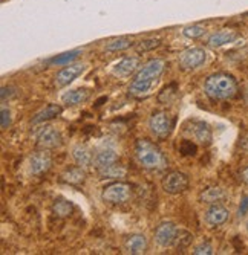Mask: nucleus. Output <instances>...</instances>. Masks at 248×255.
Here are the masks:
<instances>
[{"label":"nucleus","instance_id":"1","mask_svg":"<svg viewBox=\"0 0 248 255\" xmlns=\"http://www.w3.org/2000/svg\"><path fill=\"white\" fill-rule=\"evenodd\" d=\"M166 71V61L161 58H152L143 64V67L133 77L129 84V94L135 98L149 97L153 89L160 83L163 74Z\"/></svg>","mask_w":248,"mask_h":255},{"label":"nucleus","instance_id":"2","mask_svg":"<svg viewBox=\"0 0 248 255\" xmlns=\"http://www.w3.org/2000/svg\"><path fill=\"white\" fill-rule=\"evenodd\" d=\"M204 92L212 101H229L238 95L239 86L233 75L216 72L204 81Z\"/></svg>","mask_w":248,"mask_h":255},{"label":"nucleus","instance_id":"3","mask_svg":"<svg viewBox=\"0 0 248 255\" xmlns=\"http://www.w3.org/2000/svg\"><path fill=\"white\" fill-rule=\"evenodd\" d=\"M135 156L138 164L150 171H160L167 167V157L163 150L149 139H138L135 144Z\"/></svg>","mask_w":248,"mask_h":255},{"label":"nucleus","instance_id":"4","mask_svg":"<svg viewBox=\"0 0 248 255\" xmlns=\"http://www.w3.org/2000/svg\"><path fill=\"white\" fill-rule=\"evenodd\" d=\"M150 133L158 137V139H164L167 137L173 127H175V118L167 112V110H155L147 121Z\"/></svg>","mask_w":248,"mask_h":255},{"label":"nucleus","instance_id":"5","mask_svg":"<svg viewBox=\"0 0 248 255\" xmlns=\"http://www.w3.org/2000/svg\"><path fill=\"white\" fill-rule=\"evenodd\" d=\"M132 197V185L123 180H115L103 188L101 200L109 205H123Z\"/></svg>","mask_w":248,"mask_h":255},{"label":"nucleus","instance_id":"6","mask_svg":"<svg viewBox=\"0 0 248 255\" xmlns=\"http://www.w3.org/2000/svg\"><path fill=\"white\" fill-rule=\"evenodd\" d=\"M207 61V51L204 48H189L178 55L179 69L184 72H192L202 67Z\"/></svg>","mask_w":248,"mask_h":255},{"label":"nucleus","instance_id":"7","mask_svg":"<svg viewBox=\"0 0 248 255\" xmlns=\"http://www.w3.org/2000/svg\"><path fill=\"white\" fill-rule=\"evenodd\" d=\"M161 187H163L164 193H167L170 196L183 194L190 187V177L183 171H170L163 177Z\"/></svg>","mask_w":248,"mask_h":255},{"label":"nucleus","instance_id":"8","mask_svg":"<svg viewBox=\"0 0 248 255\" xmlns=\"http://www.w3.org/2000/svg\"><path fill=\"white\" fill-rule=\"evenodd\" d=\"M184 133L189 134L192 139L201 145H210L212 139H213V133L212 128L207 123L199 121V120H189L184 126Z\"/></svg>","mask_w":248,"mask_h":255},{"label":"nucleus","instance_id":"9","mask_svg":"<svg viewBox=\"0 0 248 255\" xmlns=\"http://www.w3.org/2000/svg\"><path fill=\"white\" fill-rule=\"evenodd\" d=\"M87 69V64L83 63H71V64H66L64 67H61L60 71L55 74L54 77V84L55 87L61 89L69 86L71 83H74L78 77H81Z\"/></svg>","mask_w":248,"mask_h":255},{"label":"nucleus","instance_id":"10","mask_svg":"<svg viewBox=\"0 0 248 255\" xmlns=\"http://www.w3.org/2000/svg\"><path fill=\"white\" fill-rule=\"evenodd\" d=\"M176 234H178V228H176L175 223L163 222V223H160V225L156 226L153 239H155V243L158 246L163 248V249H167V248L175 245Z\"/></svg>","mask_w":248,"mask_h":255},{"label":"nucleus","instance_id":"11","mask_svg":"<svg viewBox=\"0 0 248 255\" xmlns=\"http://www.w3.org/2000/svg\"><path fill=\"white\" fill-rule=\"evenodd\" d=\"M52 165V157L48 153V150L35 151L31 154L29 162H28V171L31 176H41L44 173H48Z\"/></svg>","mask_w":248,"mask_h":255},{"label":"nucleus","instance_id":"12","mask_svg":"<svg viewBox=\"0 0 248 255\" xmlns=\"http://www.w3.org/2000/svg\"><path fill=\"white\" fill-rule=\"evenodd\" d=\"M63 144L61 133L55 127H44L37 133V145L41 150H54Z\"/></svg>","mask_w":248,"mask_h":255},{"label":"nucleus","instance_id":"13","mask_svg":"<svg viewBox=\"0 0 248 255\" xmlns=\"http://www.w3.org/2000/svg\"><path fill=\"white\" fill-rule=\"evenodd\" d=\"M230 217V211L227 206H224L222 203H212L207 211L204 214V220L210 228H218L224 225Z\"/></svg>","mask_w":248,"mask_h":255},{"label":"nucleus","instance_id":"14","mask_svg":"<svg viewBox=\"0 0 248 255\" xmlns=\"http://www.w3.org/2000/svg\"><path fill=\"white\" fill-rule=\"evenodd\" d=\"M140 67V58L138 57H126L121 58L120 61H117L114 66H112L110 72L117 78H127L132 74H135V71Z\"/></svg>","mask_w":248,"mask_h":255},{"label":"nucleus","instance_id":"15","mask_svg":"<svg viewBox=\"0 0 248 255\" xmlns=\"http://www.w3.org/2000/svg\"><path fill=\"white\" fill-rule=\"evenodd\" d=\"M91 98V90L86 87H78V89H71L61 97V103L67 107H74L86 103Z\"/></svg>","mask_w":248,"mask_h":255},{"label":"nucleus","instance_id":"16","mask_svg":"<svg viewBox=\"0 0 248 255\" xmlns=\"http://www.w3.org/2000/svg\"><path fill=\"white\" fill-rule=\"evenodd\" d=\"M239 34L233 29H222L218 32H213L209 38H207V44L210 48H222L225 44L235 43L238 40Z\"/></svg>","mask_w":248,"mask_h":255},{"label":"nucleus","instance_id":"17","mask_svg":"<svg viewBox=\"0 0 248 255\" xmlns=\"http://www.w3.org/2000/svg\"><path fill=\"white\" fill-rule=\"evenodd\" d=\"M61 113H63V107L60 104H48L46 107H43L40 112H37L34 115L32 120H31V124L37 126V124H43L46 121L55 120V118L60 117Z\"/></svg>","mask_w":248,"mask_h":255},{"label":"nucleus","instance_id":"18","mask_svg":"<svg viewBox=\"0 0 248 255\" xmlns=\"http://www.w3.org/2000/svg\"><path fill=\"white\" fill-rule=\"evenodd\" d=\"M124 251L132 255H141L147 251V239L143 234H130L124 240Z\"/></svg>","mask_w":248,"mask_h":255},{"label":"nucleus","instance_id":"19","mask_svg":"<svg viewBox=\"0 0 248 255\" xmlns=\"http://www.w3.org/2000/svg\"><path fill=\"white\" fill-rule=\"evenodd\" d=\"M117 159H118V154H117L115 148L106 147V148H101L95 153L94 164L98 170H101V168H106L112 164H117Z\"/></svg>","mask_w":248,"mask_h":255},{"label":"nucleus","instance_id":"20","mask_svg":"<svg viewBox=\"0 0 248 255\" xmlns=\"http://www.w3.org/2000/svg\"><path fill=\"white\" fill-rule=\"evenodd\" d=\"M60 180L63 183H67V185H81L86 180L84 167H71V168H66L61 173Z\"/></svg>","mask_w":248,"mask_h":255},{"label":"nucleus","instance_id":"21","mask_svg":"<svg viewBox=\"0 0 248 255\" xmlns=\"http://www.w3.org/2000/svg\"><path fill=\"white\" fill-rule=\"evenodd\" d=\"M72 157L77 162V165H80V167H89V165L94 164L92 151L89 150L86 145H81V144H78L72 148Z\"/></svg>","mask_w":248,"mask_h":255},{"label":"nucleus","instance_id":"22","mask_svg":"<svg viewBox=\"0 0 248 255\" xmlns=\"http://www.w3.org/2000/svg\"><path fill=\"white\" fill-rule=\"evenodd\" d=\"M225 197H227V194H225V191L221 187H207L199 194V200L202 203H209V205L221 203Z\"/></svg>","mask_w":248,"mask_h":255},{"label":"nucleus","instance_id":"23","mask_svg":"<svg viewBox=\"0 0 248 255\" xmlns=\"http://www.w3.org/2000/svg\"><path fill=\"white\" fill-rule=\"evenodd\" d=\"M52 213H54V216H57V217H60V219L69 217V216L74 213V203L69 202L67 199L58 197V199H55L54 203H52Z\"/></svg>","mask_w":248,"mask_h":255},{"label":"nucleus","instance_id":"24","mask_svg":"<svg viewBox=\"0 0 248 255\" xmlns=\"http://www.w3.org/2000/svg\"><path fill=\"white\" fill-rule=\"evenodd\" d=\"M81 54H83L81 49H72V51H67V52H63V54H58V55L49 58L48 63L52 66H66V64L74 63Z\"/></svg>","mask_w":248,"mask_h":255},{"label":"nucleus","instance_id":"25","mask_svg":"<svg viewBox=\"0 0 248 255\" xmlns=\"http://www.w3.org/2000/svg\"><path fill=\"white\" fill-rule=\"evenodd\" d=\"M100 173V179H114V180H120L123 177H126L127 174V170L123 167V165H118V164H112L106 168H101L98 170Z\"/></svg>","mask_w":248,"mask_h":255},{"label":"nucleus","instance_id":"26","mask_svg":"<svg viewBox=\"0 0 248 255\" xmlns=\"http://www.w3.org/2000/svg\"><path fill=\"white\" fill-rule=\"evenodd\" d=\"M132 46V40L126 38V37H118V38H114L110 40L104 44V49L107 52H121V51H126Z\"/></svg>","mask_w":248,"mask_h":255},{"label":"nucleus","instance_id":"27","mask_svg":"<svg viewBox=\"0 0 248 255\" xmlns=\"http://www.w3.org/2000/svg\"><path fill=\"white\" fill-rule=\"evenodd\" d=\"M179 153L183 156H196L198 153V145L192 139H183L181 144H179Z\"/></svg>","mask_w":248,"mask_h":255},{"label":"nucleus","instance_id":"28","mask_svg":"<svg viewBox=\"0 0 248 255\" xmlns=\"http://www.w3.org/2000/svg\"><path fill=\"white\" fill-rule=\"evenodd\" d=\"M192 242H193V236L190 233H187V231H183V229H178V234H176V239H175V246L176 248L184 249Z\"/></svg>","mask_w":248,"mask_h":255},{"label":"nucleus","instance_id":"29","mask_svg":"<svg viewBox=\"0 0 248 255\" xmlns=\"http://www.w3.org/2000/svg\"><path fill=\"white\" fill-rule=\"evenodd\" d=\"M160 44H161L160 38H146L135 46V49H137V52H149V51L158 48Z\"/></svg>","mask_w":248,"mask_h":255},{"label":"nucleus","instance_id":"30","mask_svg":"<svg viewBox=\"0 0 248 255\" xmlns=\"http://www.w3.org/2000/svg\"><path fill=\"white\" fill-rule=\"evenodd\" d=\"M206 34V28L204 26H199V25H192V26H186L183 29V35L192 40L201 38L202 35Z\"/></svg>","mask_w":248,"mask_h":255},{"label":"nucleus","instance_id":"31","mask_svg":"<svg viewBox=\"0 0 248 255\" xmlns=\"http://www.w3.org/2000/svg\"><path fill=\"white\" fill-rule=\"evenodd\" d=\"M193 254L195 255H212V254H215V249L209 242H204L193 249Z\"/></svg>","mask_w":248,"mask_h":255},{"label":"nucleus","instance_id":"32","mask_svg":"<svg viewBox=\"0 0 248 255\" xmlns=\"http://www.w3.org/2000/svg\"><path fill=\"white\" fill-rule=\"evenodd\" d=\"M176 90H178V87H176L175 83L173 84H169L167 87H164V90L160 94V97H158V101H161L164 97H167L166 98V103H169L170 101V97H175L176 95Z\"/></svg>","mask_w":248,"mask_h":255},{"label":"nucleus","instance_id":"33","mask_svg":"<svg viewBox=\"0 0 248 255\" xmlns=\"http://www.w3.org/2000/svg\"><path fill=\"white\" fill-rule=\"evenodd\" d=\"M0 120H2V128H8L11 126V110L6 107H2V112H0Z\"/></svg>","mask_w":248,"mask_h":255},{"label":"nucleus","instance_id":"34","mask_svg":"<svg viewBox=\"0 0 248 255\" xmlns=\"http://www.w3.org/2000/svg\"><path fill=\"white\" fill-rule=\"evenodd\" d=\"M247 213H248V196H244L241 200V205H239L238 214H239V217H244Z\"/></svg>","mask_w":248,"mask_h":255},{"label":"nucleus","instance_id":"35","mask_svg":"<svg viewBox=\"0 0 248 255\" xmlns=\"http://www.w3.org/2000/svg\"><path fill=\"white\" fill-rule=\"evenodd\" d=\"M241 177H242V182H244L245 185H248V167L242 170V173H241Z\"/></svg>","mask_w":248,"mask_h":255},{"label":"nucleus","instance_id":"36","mask_svg":"<svg viewBox=\"0 0 248 255\" xmlns=\"http://www.w3.org/2000/svg\"><path fill=\"white\" fill-rule=\"evenodd\" d=\"M247 231H248V223H247Z\"/></svg>","mask_w":248,"mask_h":255}]
</instances>
